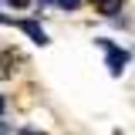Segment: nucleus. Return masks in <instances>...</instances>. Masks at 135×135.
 Masks as SVG:
<instances>
[{
	"mask_svg": "<svg viewBox=\"0 0 135 135\" xmlns=\"http://www.w3.org/2000/svg\"><path fill=\"white\" fill-rule=\"evenodd\" d=\"M95 44L105 47V54H108V71H112V78H122V71H125L128 61H132V54H128L125 47H118V44H112V41H105V37H98Z\"/></svg>",
	"mask_w": 135,
	"mask_h": 135,
	"instance_id": "f257e3e1",
	"label": "nucleus"
},
{
	"mask_svg": "<svg viewBox=\"0 0 135 135\" xmlns=\"http://www.w3.org/2000/svg\"><path fill=\"white\" fill-rule=\"evenodd\" d=\"M17 27H20V31L27 34V37H31L34 44H41V47L47 44V34H44V27H41L37 20H17Z\"/></svg>",
	"mask_w": 135,
	"mask_h": 135,
	"instance_id": "f03ea898",
	"label": "nucleus"
},
{
	"mask_svg": "<svg viewBox=\"0 0 135 135\" xmlns=\"http://www.w3.org/2000/svg\"><path fill=\"white\" fill-rule=\"evenodd\" d=\"M122 7H125V0H98V14L112 17V20H115V14H122Z\"/></svg>",
	"mask_w": 135,
	"mask_h": 135,
	"instance_id": "7ed1b4c3",
	"label": "nucleus"
},
{
	"mask_svg": "<svg viewBox=\"0 0 135 135\" xmlns=\"http://www.w3.org/2000/svg\"><path fill=\"white\" fill-rule=\"evenodd\" d=\"M54 3H57L61 10H78V7H81V0H54Z\"/></svg>",
	"mask_w": 135,
	"mask_h": 135,
	"instance_id": "20e7f679",
	"label": "nucleus"
},
{
	"mask_svg": "<svg viewBox=\"0 0 135 135\" xmlns=\"http://www.w3.org/2000/svg\"><path fill=\"white\" fill-rule=\"evenodd\" d=\"M7 3H10V7H17V10H20V7H27L31 0H7Z\"/></svg>",
	"mask_w": 135,
	"mask_h": 135,
	"instance_id": "39448f33",
	"label": "nucleus"
},
{
	"mask_svg": "<svg viewBox=\"0 0 135 135\" xmlns=\"http://www.w3.org/2000/svg\"><path fill=\"white\" fill-rule=\"evenodd\" d=\"M20 135H44V132H37V128H20Z\"/></svg>",
	"mask_w": 135,
	"mask_h": 135,
	"instance_id": "423d86ee",
	"label": "nucleus"
},
{
	"mask_svg": "<svg viewBox=\"0 0 135 135\" xmlns=\"http://www.w3.org/2000/svg\"><path fill=\"white\" fill-rule=\"evenodd\" d=\"M0 135H10V125L7 122H0Z\"/></svg>",
	"mask_w": 135,
	"mask_h": 135,
	"instance_id": "0eeeda50",
	"label": "nucleus"
},
{
	"mask_svg": "<svg viewBox=\"0 0 135 135\" xmlns=\"http://www.w3.org/2000/svg\"><path fill=\"white\" fill-rule=\"evenodd\" d=\"M3 108H7V101H3V95H0V115H3Z\"/></svg>",
	"mask_w": 135,
	"mask_h": 135,
	"instance_id": "6e6552de",
	"label": "nucleus"
},
{
	"mask_svg": "<svg viewBox=\"0 0 135 135\" xmlns=\"http://www.w3.org/2000/svg\"><path fill=\"white\" fill-rule=\"evenodd\" d=\"M0 24H14V20H10V17H3V14H0Z\"/></svg>",
	"mask_w": 135,
	"mask_h": 135,
	"instance_id": "1a4fd4ad",
	"label": "nucleus"
}]
</instances>
